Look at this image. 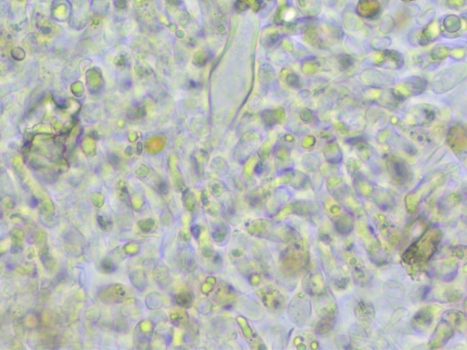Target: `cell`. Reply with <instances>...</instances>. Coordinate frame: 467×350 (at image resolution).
I'll list each match as a JSON object with an SVG mask.
<instances>
[{"instance_id":"6da1fadb","label":"cell","mask_w":467,"mask_h":350,"mask_svg":"<svg viewBox=\"0 0 467 350\" xmlns=\"http://www.w3.org/2000/svg\"><path fill=\"white\" fill-rule=\"evenodd\" d=\"M72 14V6L70 0H52L50 7V19L53 21L66 22Z\"/></svg>"},{"instance_id":"7a4b0ae2","label":"cell","mask_w":467,"mask_h":350,"mask_svg":"<svg viewBox=\"0 0 467 350\" xmlns=\"http://www.w3.org/2000/svg\"><path fill=\"white\" fill-rule=\"evenodd\" d=\"M35 19L36 27L43 37H50L55 34L57 30L56 26L53 23V20L49 19L48 16H45L41 13H36Z\"/></svg>"},{"instance_id":"3957f363","label":"cell","mask_w":467,"mask_h":350,"mask_svg":"<svg viewBox=\"0 0 467 350\" xmlns=\"http://www.w3.org/2000/svg\"><path fill=\"white\" fill-rule=\"evenodd\" d=\"M51 0H35V7L37 13L48 16L50 13Z\"/></svg>"},{"instance_id":"277c9868","label":"cell","mask_w":467,"mask_h":350,"mask_svg":"<svg viewBox=\"0 0 467 350\" xmlns=\"http://www.w3.org/2000/svg\"><path fill=\"white\" fill-rule=\"evenodd\" d=\"M10 56L11 58L15 59L16 61H22L26 58V56H27V53L25 51V49L21 47H15L13 49H11L10 51Z\"/></svg>"},{"instance_id":"5b68a950","label":"cell","mask_w":467,"mask_h":350,"mask_svg":"<svg viewBox=\"0 0 467 350\" xmlns=\"http://www.w3.org/2000/svg\"><path fill=\"white\" fill-rule=\"evenodd\" d=\"M9 40V35L5 31L4 28H0V48L7 46Z\"/></svg>"},{"instance_id":"8992f818","label":"cell","mask_w":467,"mask_h":350,"mask_svg":"<svg viewBox=\"0 0 467 350\" xmlns=\"http://www.w3.org/2000/svg\"><path fill=\"white\" fill-rule=\"evenodd\" d=\"M8 4L6 0H0V17L4 16L7 12Z\"/></svg>"},{"instance_id":"52a82bcc","label":"cell","mask_w":467,"mask_h":350,"mask_svg":"<svg viewBox=\"0 0 467 350\" xmlns=\"http://www.w3.org/2000/svg\"><path fill=\"white\" fill-rule=\"evenodd\" d=\"M2 114H3V106L0 103V118H1Z\"/></svg>"},{"instance_id":"ba28073f","label":"cell","mask_w":467,"mask_h":350,"mask_svg":"<svg viewBox=\"0 0 467 350\" xmlns=\"http://www.w3.org/2000/svg\"><path fill=\"white\" fill-rule=\"evenodd\" d=\"M1 75H2V67H0V77H1Z\"/></svg>"},{"instance_id":"9c48e42d","label":"cell","mask_w":467,"mask_h":350,"mask_svg":"<svg viewBox=\"0 0 467 350\" xmlns=\"http://www.w3.org/2000/svg\"><path fill=\"white\" fill-rule=\"evenodd\" d=\"M16 1H19V2H21V1H23V0H16Z\"/></svg>"}]
</instances>
